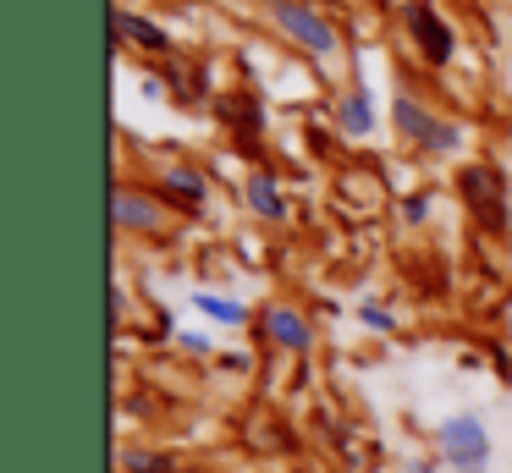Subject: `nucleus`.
Masks as SVG:
<instances>
[{
    "label": "nucleus",
    "instance_id": "nucleus-14",
    "mask_svg": "<svg viewBox=\"0 0 512 473\" xmlns=\"http://www.w3.org/2000/svg\"><path fill=\"white\" fill-rule=\"evenodd\" d=\"M177 473H199V468H177Z\"/></svg>",
    "mask_w": 512,
    "mask_h": 473
},
{
    "label": "nucleus",
    "instance_id": "nucleus-2",
    "mask_svg": "<svg viewBox=\"0 0 512 473\" xmlns=\"http://www.w3.org/2000/svg\"><path fill=\"white\" fill-rule=\"evenodd\" d=\"M265 17L276 22L281 33H292V39H298L303 50H314V55H336V28L320 17V11L303 6V0H265Z\"/></svg>",
    "mask_w": 512,
    "mask_h": 473
},
{
    "label": "nucleus",
    "instance_id": "nucleus-3",
    "mask_svg": "<svg viewBox=\"0 0 512 473\" xmlns=\"http://www.w3.org/2000/svg\"><path fill=\"white\" fill-rule=\"evenodd\" d=\"M408 33L424 44V55H430V61H446V55H452V28H446V22L435 17L424 0H413V6H408Z\"/></svg>",
    "mask_w": 512,
    "mask_h": 473
},
{
    "label": "nucleus",
    "instance_id": "nucleus-10",
    "mask_svg": "<svg viewBox=\"0 0 512 473\" xmlns=\"http://www.w3.org/2000/svg\"><path fill=\"white\" fill-rule=\"evenodd\" d=\"M199 308H204L210 319H221V325H243V319H248L243 303H232V297H215V292H199Z\"/></svg>",
    "mask_w": 512,
    "mask_h": 473
},
{
    "label": "nucleus",
    "instance_id": "nucleus-12",
    "mask_svg": "<svg viewBox=\"0 0 512 473\" xmlns=\"http://www.w3.org/2000/svg\"><path fill=\"white\" fill-rule=\"evenodd\" d=\"M122 468H133V473H177L166 457H155V451H122Z\"/></svg>",
    "mask_w": 512,
    "mask_h": 473
},
{
    "label": "nucleus",
    "instance_id": "nucleus-9",
    "mask_svg": "<svg viewBox=\"0 0 512 473\" xmlns=\"http://www.w3.org/2000/svg\"><path fill=\"white\" fill-rule=\"evenodd\" d=\"M248 204H254V209H259V215H265V220H281V215H287V198L276 193V182H270L265 171H259L254 182H248Z\"/></svg>",
    "mask_w": 512,
    "mask_h": 473
},
{
    "label": "nucleus",
    "instance_id": "nucleus-6",
    "mask_svg": "<svg viewBox=\"0 0 512 473\" xmlns=\"http://www.w3.org/2000/svg\"><path fill=\"white\" fill-rule=\"evenodd\" d=\"M265 330L281 341V347H292V352H309L314 347V325H303V314H292V308H270Z\"/></svg>",
    "mask_w": 512,
    "mask_h": 473
},
{
    "label": "nucleus",
    "instance_id": "nucleus-7",
    "mask_svg": "<svg viewBox=\"0 0 512 473\" xmlns=\"http://www.w3.org/2000/svg\"><path fill=\"white\" fill-rule=\"evenodd\" d=\"M336 121H342V132H353V138H364V132L375 127V110H369L364 88H353V94L336 99Z\"/></svg>",
    "mask_w": 512,
    "mask_h": 473
},
{
    "label": "nucleus",
    "instance_id": "nucleus-1",
    "mask_svg": "<svg viewBox=\"0 0 512 473\" xmlns=\"http://www.w3.org/2000/svg\"><path fill=\"white\" fill-rule=\"evenodd\" d=\"M435 440H441L446 468H457V473H485V462H490V435H485V424H479L474 413H452L441 429H435Z\"/></svg>",
    "mask_w": 512,
    "mask_h": 473
},
{
    "label": "nucleus",
    "instance_id": "nucleus-8",
    "mask_svg": "<svg viewBox=\"0 0 512 473\" xmlns=\"http://www.w3.org/2000/svg\"><path fill=\"white\" fill-rule=\"evenodd\" d=\"M116 33H127V39H138L144 50H166V28H155V22H144V17H133V11H116Z\"/></svg>",
    "mask_w": 512,
    "mask_h": 473
},
{
    "label": "nucleus",
    "instance_id": "nucleus-11",
    "mask_svg": "<svg viewBox=\"0 0 512 473\" xmlns=\"http://www.w3.org/2000/svg\"><path fill=\"white\" fill-rule=\"evenodd\" d=\"M166 187H171V193H182L188 204H199V198H204V176L188 171V165H171V171H166Z\"/></svg>",
    "mask_w": 512,
    "mask_h": 473
},
{
    "label": "nucleus",
    "instance_id": "nucleus-13",
    "mask_svg": "<svg viewBox=\"0 0 512 473\" xmlns=\"http://www.w3.org/2000/svg\"><path fill=\"white\" fill-rule=\"evenodd\" d=\"M364 319H369L375 330H391V314H380V308H364Z\"/></svg>",
    "mask_w": 512,
    "mask_h": 473
},
{
    "label": "nucleus",
    "instance_id": "nucleus-5",
    "mask_svg": "<svg viewBox=\"0 0 512 473\" xmlns=\"http://www.w3.org/2000/svg\"><path fill=\"white\" fill-rule=\"evenodd\" d=\"M463 187H468V204L479 209V215H490V226H501L507 220V204H501V193H496V176L490 171H463Z\"/></svg>",
    "mask_w": 512,
    "mask_h": 473
},
{
    "label": "nucleus",
    "instance_id": "nucleus-4",
    "mask_svg": "<svg viewBox=\"0 0 512 473\" xmlns=\"http://www.w3.org/2000/svg\"><path fill=\"white\" fill-rule=\"evenodd\" d=\"M111 215H116V226H133V231H155L160 226V209L149 204L144 193H133V187H116L111 193Z\"/></svg>",
    "mask_w": 512,
    "mask_h": 473
}]
</instances>
